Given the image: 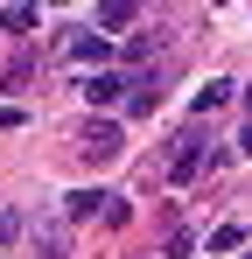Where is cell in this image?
<instances>
[{
    "label": "cell",
    "instance_id": "1",
    "mask_svg": "<svg viewBox=\"0 0 252 259\" xmlns=\"http://www.w3.org/2000/svg\"><path fill=\"white\" fill-rule=\"evenodd\" d=\"M210 161H217V147L189 126L182 140H175V154H168V175H175V182H196V168H210Z\"/></svg>",
    "mask_w": 252,
    "mask_h": 259
},
{
    "label": "cell",
    "instance_id": "2",
    "mask_svg": "<svg viewBox=\"0 0 252 259\" xmlns=\"http://www.w3.org/2000/svg\"><path fill=\"white\" fill-rule=\"evenodd\" d=\"M84 154H91V161H119V154H126L119 126H112V119H91V126H84Z\"/></svg>",
    "mask_w": 252,
    "mask_h": 259
},
{
    "label": "cell",
    "instance_id": "3",
    "mask_svg": "<svg viewBox=\"0 0 252 259\" xmlns=\"http://www.w3.org/2000/svg\"><path fill=\"white\" fill-rule=\"evenodd\" d=\"M154 105H161V77H140V84H126V112H140V119H147Z\"/></svg>",
    "mask_w": 252,
    "mask_h": 259
},
{
    "label": "cell",
    "instance_id": "4",
    "mask_svg": "<svg viewBox=\"0 0 252 259\" xmlns=\"http://www.w3.org/2000/svg\"><path fill=\"white\" fill-rule=\"evenodd\" d=\"M105 203H112L105 189H77V196H63V210H70V217H105Z\"/></svg>",
    "mask_w": 252,
    "mask_h": 259
},
{
    "label": "cell",
    "instance_id": "5",
    "mask_svg": "<svg viewBox=\"0 0 252 259\" xmlns=\"http://www.w3.org/2000/svg\"><path fill=\"white\" fill-rule=\"evenodd\" d=\"M70 56H77V63H105V56H112V42L84 28V35H70Z\"/></svg>",
    "mask_w": 252,
    "mask_h": 259
},
{
    "label": "cell",
    "instance_id": "6",
    "mask_svg": "<svg viewBox=\"0 0 252 259\" xmlns=\"http://www.w3.org/2000/svg\"><path fill=\"white\" fill-rule=\"evenodd\" d=\"M133 21H140L133 0H105V7H98V28H133Z\"/></svg>",
    "mask_w": 252,
    "mask_h": 259
},
{
    "label": "cell",
    "instance_id": "7",
    "mask_svg": "<svg viewBox=\"0 0 252 259\" xmlns=\"http://www.w3.org/2000/svg\"><path fill=\"white\" fill-rule=\"evenodd\" d=\"M231 91H238V84H224V77H217V84H203V91H196V119H203V112H217V105H231Z\"/></svg>",
    "mask_w": 252,
    "mask_h": 259
},
{
    "label": "cell",
    "instance_id": "8",
    "mask_svg": "<svg viewBox=\"0 0 252 259\" xmlns=\"http://www.w3.org/2000/svg\"><path fill=\"white\" fill-rule=\"evenodd\" d=\"M0 28H7V35H28V28H35V7H21V0L0 7Z\"/></svg>",
    "mask_w": 252,
    "mask_h": 259
},
{
    "label": "cell",
    "instance_id": "9",
    "mask_svg": "<svg viewBox=\"0 0 252 259\" xmlns=\"http://www.w3.org/2000/svg\"><path fill=\"white\" fill-rule=\"evenodd\" d=\"M119 77H84V98H91V105H112V98H119Z\"/></svg>",
    "mask_w": 252,
    "mask_h": 259
},
{
    "label": "cell",
    "instance_id": "10",
    "mask_svg": "<svg viewBox=\"0 0 252 259\" xmlns=\"http://www.w3.org/2000/svg\"><path fill=\"white\" fill-rule=\"evenodd\" d=\"M238 245H245L238 224H217V231H210V252H238Z\"/></svg>",
    "mask_w": 252,
    "mask_h": 259
},
{
    "label": "cell",
    "instance_id": "11",
    "mask_svg": "<svg viewBox=\"0 0 252 259\" xmlns=\"http://www.w3.org/2000/svg\"><path fill=\"white\" fill-rule=\"evenodd\" d=\"M154 49H161V35H133V42H126V56H133V63H147Z\"/></svg>",
    "mask_w": 252,
    "mask_h": 259
},
{
    "label": "cell",
    "instance_id": "12",
    "mask_svg": "<svg viewBox=\"0 0 252 259\" xmlns=\"http://www.w3.org/2000/svg\"><path fill=\"white\" fill-rule=\"evenodd\" d=\"M14 238H21V217H14V210H0V252H7Z\"/></svg>",
    "mask_w": 252,
    "mask_h": 259
},
{
    "label": "cell",
    "instance_id": "13",
    "mask_svg": "<svg viewBox=\"0 0 252 259\" xmlns=\"http://www.w3.org/2000/svg\"><path fill=\"white\" fill-rule=\"evenodd\" d=\"M21 126V105H0V133H14Z\"/></svg>",
    "mask_w": 252,
    "mask_h": 259
},
{
    "label": "cell",
    "instance_id": "14",
    "mask_svg": "<svg viewBox=\"0 0 252 259\" xmlns=\"http://www.w3.org/2000/svg\"><path fill=\"white\" fill-rule=\"evenodd\" d=\"M238 147H245V154H252V126H245V140H238Z\"/></svg>",
    "mask_w": 252,
    "mask_h": 259
},
{
    "label": "cell",
    "instance_id": "15",
    "mask_svg": "<svg viewBox=\"0 0 252 259\" xmlns=\"http://www.w3.org/2000/svg\"><path fill=\"white\" fill-rule=\"evenodd\" d=\"M245 98H252V91H245Z\"/></svg>",
    "mask_w": 252,
    "mask_h": 259
},
{
    "label": "cell",
    "instance_id": "16",
    "mask_svg": "<svg viewBox=\"0 0 252 259\" xmlns=\"http://www.w3.org/2000/svg\"><path fill=\"white\" fill-rule=\"evenodd\" d=\"M245 259H252V252H245Z\"/></svg>",
    "mask_w": 252,
    "mask_h": 259
}]
</instances>
